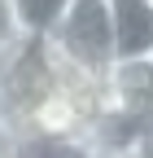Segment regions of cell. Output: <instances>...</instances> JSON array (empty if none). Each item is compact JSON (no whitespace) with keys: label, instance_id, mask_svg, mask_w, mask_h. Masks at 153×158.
Wrapping results in <instances>:
<instances>
[{"label":"cell","instance_id":"cell-1","mask_svg":"<svg viewBox=\"0 0 153 158\" xmlns=\"http://www.w3.org/2000/svg\"><path fill=\"white\" fill-rule=\"evenodd\" d=\"M40 40H44L57 75L70 79V84H101L105 70L118 62L109 0H70L57 31L40 35Z\"/></svg>","mask_w":153,"mask_h":158},{"label":"cell","instance_id":"cell-2","mask_svg":"<svg viewBox=\"0 0 153 158\" xmlns=\"http://www.w3.org/2000/svg\"><path fill=\"white\" fill-rule=\"evenodd\" d=\"M101 106L127 110V114H153V57L114 62L101 79Z\"/></svg>","mask_w":153,"mask_h":158},{"label":"cell","instance_id":"cell-3","mask_svg":"<svg viewBox=\"0 0 153 158\" xmlns=\"http://www.w3.org/2000/svg\"><path fill=\"white\" fill-rule=\"evenodd\" d=\"M118 62L153 57V0H109Z\"/></svg>","mask_w":153,"mask_h":158},{"label":"cell","instance_id":"cell-4","mask_svg":"<svg viewBox=\"0 0 153 158\" xmlns=\"http://www.w3.org/2000/svg\"><path fill=\"white\" fill-rule=\"evenodd\" d=\"M70 9V0H13V13H18V22H22L26 35H53L57 22L66 18Z\"/></svg>","mask_w":153,"mask_h":158},{"label":"cell","instance_id":"cell-5","mask_svg":"<svg viewBox=\"0 0 153 158\" xmlns=\"http://www.w3.org/2000/svg\"><path fill=\"white\" fill-rule=\"evenodd\" d=\"M31 40H35V35L22 31V22H18V13H13V0H0V75L26 53Z\"/></svg>","mask_w":153,"mask_h":158},{"label":"cell","instance_id":"cell-6","mask_svg":"<svg viewBox=\"0 0 153 158\" xmlns=\"http://www.w3.org/2000/svg\"><path fill=\"white\" fill-rule=\"evenodd\" d=\"M0 158H22V132L0 118Z\"/></svg>","mask_w":153,"mask_h":158}]
</instances>
